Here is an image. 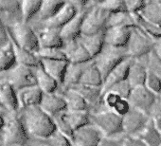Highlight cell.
I'll list each match as a JSON object with an SVG mask.
<instances>
[{
	"label": "cell",
	"instance_id": "cell-17",
	"mask_svg": "<svg viewBox=\"0 0 161 146\" xmlns=\"http://www.w3.org/2000/svg\"><path fill=\"white\" fill-rule=\"evenodd\" d=\"M40 107L50 117H55L56 115L66 110V103L64 98L61 93H49L43 96Z\"/></svg>",
	"mask_w": 161,
	"mask_h": 146
},
{
	"label": "cell",
	"instance_id": "cell-4",
	"mask_svg": "<svg viewBox=\"0 0 161 146\" xmlns=\"http://www.w3.org/2000/svg\"><path fill=\"white\" fill-rule=\"evenodd\" d=\"M109 15L110 14L99 5V1H96L95 4L86 13L80 35L90 36L105 31Z\"/></svg>",
	"mask_w": 161,
	"mask_h": 146
},
{
	"label": "cell",
	"instance_id": "cell-16",
	"mask_svg": "<svg viewBox=\"0 0 161 146\" xmlns=\"http://www.w3.org/2000/svg\"><path fill=\"white\" fill-rule=\"evenodd\" d=\"M132 60L133 59L131 57H128L111 70V72L107 75V77L104 79V82H103V93L107 92L116 84L127 79Z\"/></svg>",
	"mask_w": 161,
	"mask_h": 146
},
{
	"label": "cell",
	"instance_id": "cell-19",
	"mask_svg": "<svg viewBox=\"0 0 161 146\" xmlns=\"http://www.w3.org/2000/svg\"><path fill=\"white\" fill-rule=\"evenodd\" d=\"M68 61L66 60H47L40 59V65L43 69L49 74L56 82L60 85H63L64 78L68 66Z\"/></svg>",
	"mask_w": 161,
	"mask_h": 146
},
{
	"label": "cell",
	"instance_id": "cell-37",
	"mask_svg": "<svg viewBox=\"0 0 161 146\" xmlns=\"http://www.w3.org/2000/svg\"><path fill=\"white\" fill-rule=\"evenodd\" d=\"M135 17L137 27H139L149 37H151L156 43L161 41V25L151 23L142 18L140 15H136Z\"/></svg>",
	"mask_w": 161,
	"mask_h": 146
},
{
	"label": "cell",
	"instance_id": "cell-45",
	"mask_svg": "<svg viewBox=\"0 0 161 146\" xmlns=\"http://www.w3.org/2000/svg\"><path fill=\"white\" fill-rule=\"evenodd\" d=\"M146 4V0H127L125 1L126 11L132 15H139Z\"/></svg>",
	"mask_w": 161,
	"mask_h": 146
},
{
	"label": "cell",
	"instance_id": "cell-11",
	"mask_svg": "<svg viewBox=\"0 0 161 146\" xmlns=\"http://www.w3.org/2000/svg\"><path fill=\"white\" fill-rule=\"evenodd\" d=\"M8 82L17 91L27 87L37 86L35 72H33L31 67L18 64L10 70Z\"/></svg>",
	"mask_w": 161,
	"mask_h": 146
},
{
	"label": "cell",
	"instance_id": "cell-44",
	"mask_svg": "<svg viewBox=\"0 0 161 146\" xmlns=\"http://www.w3.org/2000/svg\"><path fill=\"white\" fill-rule=\"evenodd\" d=\"M132 90H133V87L126 79V80L119 82V83L116 84L115 86H113L108 91H112L124 99H128Z\"/></svg>",
	"mask_w": 161,
	"mask_h": 146
},
{
	"label": "cell",
	"instance_id": "cell-54",
	"mask_svg": "<svg viewBox=\"0 0 161 146\" xmlns=\"http://www.w3.org/2000/svg\"><path fill=\"white\" fill-rule=\"evenodd\" d=\"M160 97H161V96H160Z\"/></svg>",
	"mask_w": 161,
	"mask_h": 146
},
{
	"label": "cell",
	"instance_id": "cell-51",
	"mask_svg": "<svg viewBox=\"0 0 161 146\" xmlns=\"http://www.w3.org/2000/svg\"><path fill=\"white\" fill-rule=\"evenodd\" d=\"M158 43H159V44H158V46L156 45V46H155V48H156V49L158 50V52H159V53H160V55H161V41H160V42H158Z\"/></svg>",
	"mask_w": 161,
	"mask_h": 146
},
{
	"label": "cell",
	"instance_id": "cell-2",
	"mask_svg": "<svg viewBox=\"0 0 161 146\" xmlns=\"http://www.w3.org/2000/svg\"><path fill=\"white\" fill-rule=\"evenodd\" d=\"M90 121L106 138H121L124 136L123 120L113 111L103 109L90 113Z\"/></svg>",
	"mask_w": 161,
	"mask_h": 146
},
{
	"label": "cell",
	"instance_id": "cell-12",
	"mask_svg": "<svg viewBox=\"0 0 161 146\" xmlns=\"http://www.w3.org/2000/svg\"><path fill=\"white\" fill-rule=\"evenodd\" d=\"M77 90L83 98L86 100L89 106V112L94 113L104 109L103 104V87H88L83 85H77L73 87Z\"/></svg>",
	"mask_w": 161,
	"mask_h": 146
},
{
	"label": "cell",
	"instance_id": "cell-14",
	"mask_svg": "<svg viewBox=\"0 0 161 146\" xmlns=\"http://www.w3.org/2000/svg\"><path fill=\"white\" fill-rule=\"evenodd\" d=\"M66 60L71 64H86L93 60L90 53L79 39L66 43L63 47Z\"/></svg>",
	"mask_w": 161,
	"mask_h": 146
},
{
	"label": "cell",
	"instance_id": "cell-50",
	"mask_svg": "<svg viewBox=\"0 0 161 146\" xmlns=\"http://www.w3.org/2000/svg\"><path fill=\"white\" fill-rule=\"evenodd\" d=\"M4 126H5V121H4V119L2 118V116H1V115H0V132H1V131L3 130Z\"/></svg>",
	"mask_w": 161,
	"mask_h": 146
},
{
	"label": "cell",
	"instance_id": "cell-32",
	"mask_svg": "<svg viewBox=\"0 0 161 146\" xmlns=\"http://www.w3.org/2000/svg\"><path fill=\"white\" fill-rule=\"evenodd\" d=\"M137 26L136 17L127 11L111 14L108 17L106 29L110 28H136Z\"/></svg>",
	"mask_w": 161,
	"mask_h": 146
},
{
	"label": "cell",
	"instance_id": "cell-10",
	"mask_svg": "<svg viewBox=\"0 0 161 146\" xmlns=\"http://www.w3.org/2000/svg\"><path fill=\"white\" fill-rule=\"evenodd\" d=\"M122 120L124 136L138 137L149 123L151 117L141 111L132 108Z\"/></svg>",
	"mask_w": 161,
	"mask_h": 146
},
{
	"label": "cell",
	"instance_id": "cell-13",
	"mask_svg": "<svg viewBox=\"0 0 161 146\" xmlns=\"http://www.w3.org/2000/svg\"><path fill=\"white\" fill-rule=\"evenodd\" d=\"M148 55L132 60L127 76V81L130 83L133 88L145 86L146 78L149 72L147 66Z\"/></svg>",
	"mask_w": 161,
	"mask_h": 146
},
{
	"label": "cell",
	"instance_id": "cell-29",
	"mask_svg": "<svg viewBox=\"0 0 161 146\" xmlns=\"http://www.w3.org/2000/svg\"><path fill=\"white\" fill-rule=\"evenodd\" d=\"M103 82H104V79L102 75V73L100 72V70L97 68V66L94 65L92 61L88 64L86 70L84 71L79 85L103 87Z\"/></svg>",
	"mask_w": 161,
	"mask_h": 146
},
{
	"label": "cell",
	"instance_id": "cell-3",
	"mask_svg": "<svg viewBox=\"0 0 161 146\" xmlns=\"http://www.w3.org/2000/svg\"><path fill=\"white\" fill-rule=\"evenodd\" d=\"M128 57L129 55L126 48H115L105 45L101 52L95 56L92 61L102 73L103 79H105L115 66H117L119 63Z\"/></svg>",
	"mask_w": 161,
	"mask_h": 146
},
{
	"label": "cell",
	"instance_id": "cell-46",
	"mask_svg": "<svg viewBox=\"0 0 161 146\" xmlns=\"http://www.w3.org/2000/svg\"><path fill=\"white\" fill-rule=\"evenodd\" d=\"M121 146H147L139 137L123 136Z\"/></svg>",
	"mask_w": 161,
	"mask_h": 146
},
{
	"label": "cell",
	"instance_id": "cell-5",
	"mask_svg": "<svg viewBox=\"0 0 161 146\" xmlns=\"http://www.w3.org/2000/svg\"><path fill=\"white\" fill-rule=\"evenodd\" d=\"M155 46L156 42L136 26L132 29L131 35L126 46V50L129 57L132 59H137L150 54Z\"/></svg>",
	"mask_w": 161,
	"mask_h": 146
},
{
	"label": "cell",
	"instance_id": "cell-27",
	"mask_svg": "<svg viewBox=\"0 0 161 146\" xmlns=\"http://www.w3.org/2000/svg\"><path fill=\"white\" fill-rule=\"evenodd\" d=\"M89 63H86V64H71V63H69L66 72H65L64 78L63 85L61 86V87L62 88H70V87H73L74 86L79 85L83 73L86 70V68Z\"/></svg>",
	"mask_w": 161,
	"mask_h": 146
},
{
	"label": "cell",
	"instance_id": "cell-42",
	"mask_svg": "<svg viewBox=\"0 0 161 146\" xmlns=\"http://www.w3.org/2000/svg\"><path fill=\"white\" fill-rule=\"evenodd\" d=\"M145 87L157 96H161V77L155 73H153L151 71L148 72Z\"/></svg>",
	"mask_w": 161,
	"mask_h": 146
},
{
	"label": "cell",
	"instance_id": "cell-48",
	"mask_svg": "<svg viewBox=\"0 0 161 146\" xmlns=\"http://www.w3.org/2000/svg\"><path fill=\"white\" fill-rule=\"evenodd\" d=\"M9 43V30L0 19V48Z\"/></svg>",
	"mask_w": 161,
	"mask_h": 146
},
{
	"label": "cell",
	"instance_id": "cell-26",
	"mask_svg": "<svg viewBox=\"0 0 161 146\" xmlns=\"http://www.w3.org/2000/svg\"><path fill=\"white\" fill-rule=\"evenodd\" d=\"M40 48H63L64 41L61 36L60 30L44 28L38 34Z\"/></svg>",
	"mask_w": 161,
	"mask_h": 146
},
{
	"label": "cell",
	"instance_id": "cell-53",
	"mask_svg": "<svg viewBox=\"0 0 161 146\" xmlns=\"http://www.w3.org/2000/svg\"><path fill=\"white\" fill-rule=\"evenodd\" d=\"M160 25H161V24H160Z\"/></svg>",
	"mask_w": 161,
	"mask_h": 146
},
{
	"label": "cell",
	"instance_id": "cell-22",
	"mask_svg": "<svg viewBox=\"0 0 161 146\" xmlns=\"http://www.w3.org/2000/svg\"><path fill=\"white\" fill-rule=\"evenodd\" d=\"M9 40L14 48V54L16 57V62L18 65H23L31 68H36L40 66V58L37 56V54L20 47L15 42V40L12 36L10 31H9Z\"/></svg>",
	"mask_w": 161,
	"mask_h": 146
},
{
	"label": "cell",
	"instance_id": "cell-30",
	"mask_svg": "<svg viewBox=\"0 0 161 146\" xmlns=\"http://www.w3.org/2000/svg\"><path fill=\"white\" fill-rule=\"evenodd\" d=\"M104 33H105V31H103V32H100V33H97L94 35H90V36L80 35L79 37V40L85 46V48L90 53L92 58L97 56L101 52V50L104 48V46H105Z\"/></svg>",
	"mask_w": 161,
	"mask_h": 146
},
{
	"label": "cell",
	"instance_id": "cell-9",
	"mask_svg": "<svg viewBox=\"0 0 161 146\" xmlns=\"http://www.w3.org/2000/svg\"><path fill=\"white\" fill-rule=\"evenodd\" d=\"M103 138L102 132L90 122L75 130L70 140L73 146H98Z\"/></svg>",
	"mask_w": 161,
	"mask_h": 146
},
{
	"label": "cell",
	"instance_id": "cell-18",
	"mask_svg": "<svg viewBox=\"0 0 161 146\" xmlns=\"http://www.w3.org/2000/svg\"><path fill=\"white\" fill-rule=\"evenodd\" d=\"M85 15L86 13H78L66 25L60 30L64 45L79 39L82 34V26Z\"/></svg>",
	"mask_w": 161,
	"mask_h": 146
},
{
	"label": "cell",
	"instance_id": "cell-7",
	"mask_svg": "<svg viewBox=\"0 0 161 146\" xmlns=\"http://www.w3.org/2000/svg\"><path fill=\"white\" fill-rule=\"evenodd\" d=\"M28 138V132L23 120L17 116H12L6 121L3 128L2 139L4 144L7 146H24Z\"/></svg>",
	"mask_w": 161,
	"mask_h": 146
},
{
	"label": "cell",
	"instance_id": "cell-41",
	"mask_svg": "<svg viewBox=\"0 0 161 146\" xmlns=\"http://www.w3.org/2000/svg\"><path fill=\"white\" fill-rule=\"evenodd\" d=\"M99 5L109 14L126 11L125 1L122 0H103V1H99Z\"/></svg>",
	"mask_w": 161,
	"mask_h": 146
},
{
	"label": "cell",
	"instance_id": "cell-23",
	"mask_svg": "<svg viewBox=\"0 0 161 146\" xmlns=\"http://www.w3.org/2000/svg\"><path fill=\"white\" fill-rule=\"evenodd\" d=\"M0 104L12 112L19 108L17 92L8 81H0Z\"/></svg>",
	"mask_w": 161,
	"mask_h": 146
},
{
	"label": "cell",
	"instance_id": "cell-20",
	"mask_svg": "<svg viewBox=\"0 0 161 146\" xmlns=\"http://www.w3.org/2000/svg\"><path fill=\"white\" fill-rule=\"evenodd\" d=\"M132 29L130 28H110L105 30V45L126 48Z\"/></svg>",
	"mask_w": 161,
	"mask_h": 146
},
{
	"label": "cell",
	"instance_id": "cell-25",
	"mask_svg": "<svg viewBox=\"0 0 161 146\" xmlns=\"http://www.w3.org/2000/svg\"><path fill=\"white\" fill-rule=\"evenodd\" d=\"M61 94L66 103V109L70 111H89L86 100L74 88H62Z\"/></svg>",
	"mask_w": 161,
	"mask_h": 146
},
{
	"label": "cell",
	"instance_id": "cell-47",
	"mask_svg": "<svg viewBox=\"0 0 161 146\" xmlns=\"http://www.w3.org/2000/svg\"><path fill=\"white\" fill-rule=\"evenodd\" d=\"M122 138H106L103 137L98 146H121Z\"/></svg>",
	"mask_w": 161,
	"mask_h": 146
},
{
	"label": "cell",
	"instance_id": "cell-21",
	"mask_svg": "<svg viewBox=\"0 0 161 146\" xmlns=\"http://www.w3.org/2000/svg\"><path fill=\"white\" fill-rule=\"evenodd\" d=\"M44 93L38 86L21 89L17 92L19 108L25 109L31 106H40Z\"/></svg>",
	"mask_w": 161,
	"mask_h": 146
},
{
	"label": "cell",
	"instance_id": "cell-33",
	"mask_svg": "<svg viewBox=\"0 0 161 146\" xmlns=\"http://www.w3.org/2000/svg\"><path fill=\"white\" fill-rule=\"evenodd\" d=\"M139 15L151 23L160 25L161 24V0L146 1V4Z\"/></svg>",
	"mask_w": 161,
	"mask_h": 146
},
{
	"label": "cell",
	"instance_id": "cell-40",
	"mask_svg": "<svg viewBox=\"0 0 161 146\" xmlns=\"http://www.w3.org/2000/svg\"><path fill=\"white\" fill-rule=\"evenodd\" d=\"M147 66L149 71L155 73V74L161 77V55L156 49V48H154L153 51L148 55Z\"/></svg>",
	"mask_w": 161,
	"mask_h": 146
},
{
	"label": "cell",
	"instance_id": "cell-36",
	"mask_svg": "<svg viewBox=\"0 0 161 146\" xmlns=\"http://www.w3.org/2000/svg\"><path fill=\"white\" fill-rule=\"evenodd\" d=\"M16 63L14 50L9 40L7 45L0 48V72L13 69Z\"/></svg>",
	"mask_w": 161,
	"mask_h": 146
},
{
	"label": "cell",
	"instance_id": "cell-38",
	"mask_svg": "<svg viewBox=\"0 0 161 146\" xmlns=\"http://www.w3.org/2000/svg\"><path fill=\"white\" fill-rule=\"evenodd\" d=\"M42 1L39 0H26L21 2V12H22V21L27 23L32 19L35 15L37 16L41 9Z\"/></svg>",
	"mask_w": 161,
	"mask_h": 146
},
{
	"label": "cell",
	"instance_id": "cell-49",
	"mask_svg": "<svg viewBox=\"0 0 161 146\" xmlns=\"http://www.w3.org/2000/svg\"><path fill=\"white\" fill-rule=\"evenodd\" d=\"M151 118L153 121V122L156 125V127L161 132V104L160 103L158 104V105L154 109V111H153V113Z\"/></svg>",
	"mask_w": 161,
	"mask_h": 146
},
{
	"label": "cell",
	"instance_id": "cell-52",
	"mask_svg": "<svg viewBox=\"0 0 161 146\" xmlns=\"http://www.w3.org/2000/svg\"><path fill=\"white\" fill-rule=\"evenodd\" d=\"M159 103L161 104V97H159Z\"/></svg>",
	"mask_w": 161,
	"mask_h": 146
},
{
	"label": "cell",
	"instance_id": "cell-31",
	"mask_svg": "<svg viewBox=\"0 0 161 146\" xmlns=\"http://www.w3.org/2000/svg\"><path fill=\"white\" fill-rule=\"evenodd\" d=\"M35 78L36 85L45 94L54 93L60 87L56 80L53 79L49 74H47L41 65L35 68Z\"/></svg>",
	"mask_w": 161,
	"mask_h": 146
},
{
	"label": "cell",
	"instance_id": "cell-24",
	"mask_svg": "<svg viewBox=\"0 0 161 146\" xmlns=\"http://www.w3.org/2000/svg\"><path fill=\"white\" fill-rule=\"evenodd\" d=\"M0 19L4 23L13 20L14 26L22 21L21 2L19 1H0ZM12 28V27H11Z\"/></svg>",
	"mask_w": 161,
	"mask_h": 146
},
{
	"label": "cell",
	"instance_id": "cell-1",
	"mask_svg": "<svg viewBox=\"0 0 161 146\" xmlns=\"http://www.w3.org/2000/svg\"><path fill=\"white\" fill-rule=\"evenodd\" d=\"M23 110V121L30 135L46 140L57 131L52 117L40 106H31Z\"/></svg>",
	"mask_w": 161,
	"mask_h": 146
},
{
	"label": "cell",
	"instance_id": "cell-6",
	"mask_svg": "<svg viewBox=\"0 0 161 146\" xmlns=\"http://www.w3.org/2000/svg\"><path fill=\"white\" fill-rule=\"evenodd\" d=\"M128 101L132 108L141 111L152 117L154 109L159 104V96L143 86L133 88Z\"/></svg>",
	"mask_w": 161,
	"mask_h": 146
},
{
	"label": "cell",
	"instance_id": "cell-39",
	"mask_svg": "<svg viewBox=\"0 0 161 146\" xmlns=\"http://www.w3.org/2000/svg\"><path fill=\"white\" fill-rule=\"evenodd\" d=\"M40 59L47 60H66L65 53L63 48H40L36 53ZM67 61V60H66Z\"/></svg>",
	"mask_w": 161,
	"mask_h": 146
},
{
	"label": "cell",
	"instance_id": "cell-34",
	"mask_svg": "<svg viewBox=\"0 0 161 146\" xmlns=\"http://www.w3.org/2000/svg\"><path fill=\"white\" fill-rule=\"evenodd\" d=\"M64 1H58V0H47V1H42L41 9L37 14L38 19L46 23L51 18L55 16V14L59 12V10L64 5Z\"/></svg>",
	"mask_w": 161,
	"mask_h": 146
},
{
	"label": "cell",
	"instance_id": "cell-8",
	"mask_svg": "<svg viewBox=\"0 0 161 146\" xmlns=\"http://www.w3.org/2000/svg\"><path fill=\"white\" fill-rule=\"evenodd\" d=\"M8 30L20 47L33 53L39 51L40 46L38 34H36L27 23L19 22L12 28H8Z\"/></svg>",
	"mask_w": 161,
	"mask_h": 146
},
{
	"label": "cell",
	"instance_id": "cell-43",
	"mask_svg": "<svg viewBox=\"0 0 161 146\" xmlns=\"http://www.w3.org/2000/svg\"><path fill=\"white\" fill-rule=\"evenodd\" d=\"M44 146H73L71 140L66 136L56 131L51 137L45 140Z\"/></svg>",
	"mask_w": 161,
	"mask_h": 146
},
{
	"label": "cell",
	"instance_id": "cell-15",
	"mask_svg": "<svg viewBox=\"0 0 161 146\" xmlns=\"http://www.w3.org/2000/svg\"><path fill=\"white\" fill-rule=\"evenodd\" d=\"M78 14L72 1H64L62 8L55 14L53 18L44 23V28L61 30L64 25H66L76 14Z\"/></svg>",
	"mask_w": 161,
	"mask_h": 146
},
{
	"label": "cell",
	"instance_id": "cell-28",
	"mask_svg": "<svg viewBox=\"0 0 161 146\" xmlns=\"http://www.w3.org/2000/svg\"><path fill=\"white\" fill-rule=\"evenodd\" d=\"M62 114L73 133L75 130L91 122L89 111H70L66 109Z\"/></svg>",
	"mask_w": 161,
	"mask_h": 146
},
{
	"label": "cell",
	"instance_id": "cell-35",
	"mask_svg": "<svg viewBox=\"0 0 161 146\" xmlns=\"http://www.w3.org/2000/svg\"><path fill=\"white\" fill-rule=\"evenodd\" d=\"M138 137L145 142L147 146H161V132L156 127L152 118Z\"/></svg>",
	"mask_w": 161,
	"mask_h": 146
}]
</instances>
